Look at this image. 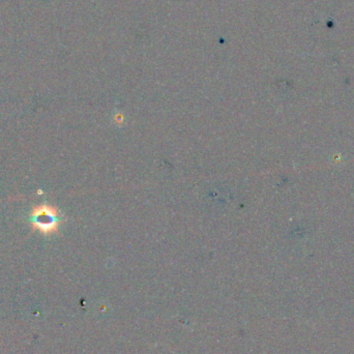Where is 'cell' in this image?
I'll return each mask as SVG.
<instances>
[{"instance_id": "cell-1", "label": "cell", "mask_w": 354, "mask_h": 354, "mask_svg": "<svg viewBox=\"0 0 354 354\" xmlns=\"http://www.w3.org/2000/svg\"><path fill=\"white\" fill-rule=\"evenodd\" d=\"M30 222L35 229L44 234H50L57 230L60 222L59 214L52 206L43 204L33 208L30 214Z\"/></svg>"}]
</instances>
